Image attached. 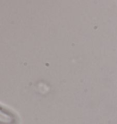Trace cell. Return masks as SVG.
<instances>
[{
    "label": "cell",
    "instance_id": "cell-1",
    "mask_svg": "<svg viewBox=\"0 0 117 124\" xmlns=\"http://www.w3.org/2000/svg\"><path fill=\"white\" fill-rule=\"evenodd\" d=\"M17 118L8 108L0 105V124H17Z\"/></svg>",
    "mask_w": 117,
    "mask_h": 124
}]
</instances>
